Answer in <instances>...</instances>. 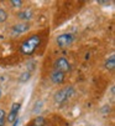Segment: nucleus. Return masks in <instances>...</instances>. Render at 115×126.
<instances>
[{"label":"nucleus","mask_w":115,"mask_h":126,"mask_svg":"<svg viewBox=\"0 0 115 126\" xmlns=\"http://www.w3.org/2000/svg\"><path fill=\"white\" fill-rule=\"evenodd\" d=\"M41 44V38L38 36V35H32V36H30L29 39H26L21 46H20V51L21 54H24V55H32V54L37 50V47L40 46Z\"/></svg>","instance_id":"1"},{"label":"nucleus","mask_w":115,"mask_h":126,"mask_svg":"<svg viewBox=\"0 0 115 126\" xmlns=\"http://www.w3.org/2000/svg\"><path fill=\"white\" fill-rule=\"evenodd\" d=\"M74 94V89L72 86H66L61 90H58L56 94H54V101L56 104H64L67 100H69V97H72Z\"/></svg>","instance_id":"2"},{"label":"nucleus","mask_w":115,"mask_h":126,"mask_svg":"<svg viewBox=\"0 0 115 126\" xmlns=\"http://www.w3.org/2000/svg\"><path fill=\"white\" fill-rule=\"evenodd\" d=\"M74 41V36L72 34H61V35H58L57 36V39H56V43H57V45H58L60 47H68Z\"/></svg>","instance_id":"3"},{"label":"nucleus","mask_w":115,"mask_h":126,"mask_svg":"<svg viewBox=\"0 0 115 126\" xmlns=\"http://www.w3.org/2000/svg\"><path fill=\"white\" fill-rule=\"evenodd\" d=\"M54 70L66 74V73H68V71L71 70V64H69V61L66 58H60V59H57L56 63H54Z\"/></svg>","instance_id":"4"},{"label":"nucleus","mask_w":115,"mask_h":126,"mask_svg":"<svg viewBox=\"0 0 115 126\" xmlns=\"http://www.w3.org/2000/svg\"><path fill=\"white\" fill-rule=\"evenodd\" d=\"M20 107H21V105L19 104V102H14V104H12L11 109H10V112H9V115H8V117H6L9 122H12V121L16 120L17 114H19V111H20Z\"/></svg>","instance_id":"5"},{"label":"nucleus","mask_w":115,"mask_h":126,"mask_svg":"<svg viewBox=\"0 0 115 126\" xmlns=\"http://www.w3.org/2000/svg\"><path fill=\"white\" fill-rule=\"evenodd\" d=\"M51 81L53 84H57L60 85L64 81V74L61 73V71H57V70H53L52 74H51Z\"/></svg>","instance_id":"6"},{"label":"nucleus","mask_w":115,"mask_h":126,"mask_svg":"<svg viewBox=\"0 0 115 126\" xmlns=\"http://www.w3.org/2000/svg\"><path fill=\"white\" fill-rule=\"evenodd\" d=\"M29 29H30V25H29V24H17V25H14V26H12L11 32H12L14 35H20V34L26 32Z\"/></svg>","instance_id":"7"},{"label":"nucleus","mask_w":115,"mask_h":126,"mask_svg":"<svg viewBox=\"0 0 115 126\" xmlns=\"http://www.w3.org/2000/svg\"><path fill=\"white\" fill-rule=\"evenodd\" d=\"M32 15H33V13L30 9H25V10L19 13V17L22 19V20H31L32 19Z\"/></svg>","instance_id":"8"},{"label":"nucleus","mask_w":115,"mask_h":126,"mask_svg":"<svg viewBox=\"0 0 115 126\" xmlns=\"http://www.w3.org/2000/svg\"><path fill=\"white\" fill-rule=\"evenodd\" d=\"M105 67H106L108 70H114V67H115V56H114V55H111L110 58L106 59V61H105Z\"/></svg>","instance_id":"9"},{"label":"nucleus","mask_w":115,"mask_h":126,"mask_svg":"<svg viewBox=\"0 0 115 126\" xmlns=\"http://www.w3.org/2000/svg\"><path fill=\"white\" fill-rule=\"evenodd\" d=\"M43 124H45V119L42 116H38V117H36L33 120L32 126H43Z\"/></svg>","instance_id":"10"},{"label":"nucleus","mask_w":115,"mask_h":126,"mask_svg":"<svg viewBox=\"0 0 115 126\" xmlns=\"http://www.w3.org/2000/svg\"><path fill=\"white\" fill-rule=\"evenodd\" d=\"M6 19H8V13L3 8H0V23H4Z\"/></svg>","instance_id":"11"},{"label":"nucleus","mask_w":115,"mask_h":126,"mask_svg":"<svg viewBox=\"0 0 115 126\" xmlns=\"http://www.w3.org/2000/svg\"><path fill=\"white\" fill-rule=\"evenodd\" d=\"M5 120H6V114L3 109H0V126H4Z\"/></svg>","instance_id":"12"},{"label":"nucleus","mask_w":115,"mask_h":126,"mask_svg":"<svg viewBox=\"0 0 115 126\" xmlns=\"http://www.w3.org/2000/svg\"><path fill=\"white\" fill-rule=\"evenodd\" d=\"M30 78H31V73H30V71H26V73H24V74L20 76V82H25V81H27Z\"/></svg>","instance_id":"13"},{"label":"nucleus","mask_w":115,"mask_h":126,"mask_svg":"<svg viewBox=\"0 0 115 126\" xmlns=\"http://www.w3.org/2000/svg\"><path fill=\"white\" fill-rule=\"evenodd\" d=\"M10 4L14 6V8H21L22 5V1H20V0H11Z\"/></svg>","instance_id":"14"},{"label":"nucleus","mask_w":115,"mask_h":126,"mask_svg":"<svg viewBox=\"0 0 115 126\" xmlns=\"http://www.w3.org/2000/svg\"><path fill=\"white\" fill-rule=\"evenodd\" d=\"M0 97H1V89H0Z\"/></svg>","instance_id":"15"}]
</instances>
